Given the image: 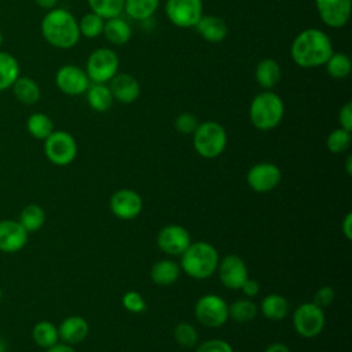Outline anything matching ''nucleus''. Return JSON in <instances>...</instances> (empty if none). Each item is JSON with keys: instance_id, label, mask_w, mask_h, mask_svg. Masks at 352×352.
<instances>
[{"instance_id": "14", "label": "nucleus", "mask_w": 352, "mask_h": 352, "mask_svg": "<svg viewBox=\"0 0 352 352\" xmlns=\"http://www.w3.org/2000/svg\"><path fill=\"white\" fill-rule=\"evenodd\" d=\"M109 206L116 217L121 220H132L140 214L143 209V199L136 191L131 188H121L110 197Z\"/></svg>"}, {"instance_id": "11", "label": "nucleus", "mask_w": 352, "mask_h": 352, "mask_svg": "<svg viewBox=\"0 0 352 352\" xmlns=\"http://www.w3.org/2000/svg\"><path fill=\"white\" fill-rule=\"evenodd\" d=\"M280 169L272 162H258L253 165L246 173L248 186L260 194L272 191L280 183Z\"/></svg>"}, {"instance_id": "42", "label": "nucleus", "mask_w": 352, "mask_h": 352, "mask_svg": "<svg viewBox=\"0 0 352 352\" xmlns=\"http://www.w3.org/2000/svg\"><path fill=\"white\" fill-rule=\"evenodd\" d=\"M338 122L340 126L346 129V131H352V103L346 102L338 111Z\"/></svg>"}, {"instance_id": "20", "label": "nucleus", "mask_w": 352, "mask_h": 352, "mask_svg": "<svg viewBox=\"0 0 352 352\" xmlns=\"http://www.w3.org/2000/svg\"><path fill=\"white\" fill-rule=\"evenodd\" d=\"M194 28L197 29L198 34L209 43H220L228 33L224 19L216 15H202Z\"/></svg>"}, {"instance_id": "43", "label": "nucleus", "mask_w": 352, "mask_h": 352, "mask_svg": "<svg viewBox=\"0 0 352 352\" xmlns=\"http://www.w3.org/2000/svg\"><path fill=\"white\" fill-rule=\"evenodd\" d=\"M241 290H242L243 294L248 296V297H256V296L260 293V283H258L256 279L248 278V279L245 280V283L242 285Z\"/></svg>"}, {"instance_id": "17", "label": "nucleus", "mask_w": 352, "mask_h": 352, "mask_svg": "<svg viewBox=\"0 0 352 352\" xmlns=\"http://www.w3.org/2000/svg\"><path fill=\"white\" fill-rule=\"evenodd\" d=\"M28 242V231L15 220L0 221V250L14 253L21 250Z\"/></svg>"}, {"instance_id": "46", "label": "nucleus", "mask_w": 352, "mask_h": 352, "mask_svg": "<svg viewBox=\"0 0 352 352\" xmlns=\"http://www.w3.org/2000/svg\"><path fill=\"white\" fill-rule=\"evenodd\" d=\"M45 352H76V351L69 344H55L47 348Z\"/></svg>"}, {"instance_id": "23", "label": "nucleus", "mask_w": 352, "mask_h": 352, "mask_svg": "<svg viewBox=\"0 0 352 352\" xmlns=\"http://www.w3.org/2000/svg\"><path fill=\"white\" fill-rule=\"evenodd\" d=\"M180 265L172 260H160L153 264L150 278L155 285L169 286L173 285L180 276Z\"/></svg>"}, {"instance_id": "30", "label": "nucleus", "mask_w": 352, "mask_h": 352, "mask_svg": "<svg viewBox=\"0 0 352 352\" xmlns=\"http://www.w3.org/2000/svg\"><path fill=\"white\" fill-rule=\"evenodd\" d=\"M32 336H33L34 342L38 346L44 348V349L58 344V340H59L58 327L54 323L48 322V320H43V322L36 323V326L33 327Z\"/></svg>"}, {"instance_id": "25", "label": "nucleus", "mask_w": 352, "mask_h": 352, "mask_svg": "<svg viewBox=\"0 0 352 352\" xmlns=\"http://www.w3.org/2000/svg\"><path fill=\"white\" fill-rule=\"evenodd\" d=\"M12 94L21 103L33 104L40 99L41 91L38 84L30 77H18L12 84Z\"/></svg>"}, {"instance_id": "36", "label": "nucleus", "mask_w": 352, "mask_h": 352, "mask_svg": "<svg viewBox=\"0 0 352 352\" xmlns=\"http://www.w3.org/2000/svg\"><path fill=\"white\" fill-rule=\"evenodd\" d=\"M103 25H104V19L91 11L82 15V18L78 21V30L81 36L88 38H95L99 34H102Z\"/></svg>"}, {"instance_id": "13", "label": "nucleus", "mask_w": 352, "mask_h": 352, "mask_svg": "<svg viewBox=\"0 0 352 352\" xmlns=\"http://www.w3.org/2000/svg\"><path fill=\"white\" fill-rule=\"evenodd\" d=\"M190 243V232L180 224H168L162 227L157 235L160 250L169 256H180Z\"/></svg>"}, {"instance_id": "48", "label": "nucleus", "mask_w": 352, "mask_h": 352, "mask_svg": "<svg viewBox=\"0 0 352 352\" xmlns=\"http://www.w3.org/2000/svg\"><path fill=\"white\" fill-rule=\"evenodd\" d=\"M345 170L348 176L352 175V155H348L345 160Z\"/></svg>"}, {"instance_id": "38", "label": "nucleus", "mask_w": 352, "mask_h": 352, "mask_svg": "<svg viewBox=\"0 0 352 352\" xmlns=\"http://www.w3.org/2000/svg\"><path fill=\"white\" fill-rule=\"evenodd\" d=\"M121 302H122V307L132 314H142L147 308V304L143 296L135 290L125 292L124 296L121 297Z\"/></svg>"}, {"instance_id": "4", "label": "nucleus", "mask_w": 352, "mask_h": 352, "mask_svg": "<svg viewBox=\"0 0 352 352\" xmlns=\"http://www.w3.org/2000/svg\"><path fill=\"white\" fill-rule=\"evenodd\" d=\"M285 114V104L280 96L270 89L257 94L249 106V120L258 131L276 128Z\"/></svg>"}, {"instance_id": "9", "label": "nucleus", "mask_w": 352, "mask_h": 352, "mask_svg": "<svg viewBox=\"0 0 352 352\" xmlns=\"http://www.w3.org/2000/svg\"><path fill=\"white\" fill-rule=\"evenodd\" d=\"M45 157L58 166L69 165L77 155L76 139L66 131H54L44 140Z\"/></svg>"}, {"instance_id": "6", "label": "nucleus", "mask_w": 352, "mask_h": 352, "mask_svg": "<svg viewBox=\"0 0 352 352\" xmlns=\"http://www.w3.org/2000/svg\"><path fill=\"white\" fill-rule=\"evenodd\" d=\"M120 59L117 54L106 47L96 48L87 59L85 73L92 82L106 84L118 73Z\"/></svg>"}, {"instance_id": "26", "label": "nucleus", "mask_w": 352, "mask_h": 352, "mask_svg": "<svg viewBox=\"0 0 352 352\" xmlns=\"http://www.w3.org/2000/svg\"><path fill=\"white\" fill-rule=\"evenodd\" d=\"M260 311L270 320H280L287 315L289 304L283 296L271 293L261 300Z\"/></svg>"}, {"instance_id": "40", "label": "nucleus", "mask_w": 352, "mask_h": 352, "mask_svg": "<svg viewBox=\"0 0 352 352\" xmlns=\"http://www.w3.org/2000/svg\"><path fill=\"white\" fill-rule=\"evenodd\" d=\"M195 352H234V349L230 342L220 338H213L199 344Z\"/></svg>"}, {"instance_id": "10", "label": "nucleus", "mask_w": 352, "mask_h": 352, "mask_svg": "<svg viewBox=\"0 0 352 352\" xmlns=\"http://www.w3.org/2000/svg\"><path fill=\"white\" fill-rule=\"evenodd\" d=\"M168 19L177 28H194L204 15L202 0H166Z\"/></svg>"}, {"instance_id": "7", "label": "nucleus", "mask_w": 352, "mask_h": 352, "mask_svg": "<svg viewBox=\"0 0 352 352\" xmlns=\"http://www.w3.org/2000/svg\"><path fill=\"white\" fill-rule=\"evenodd\" d=\"M197 320L210 329L221 327L228 320V304L217 294H205L194 305Z\"/></svg>"}, {"instance_id": "33", "label": "nucleus", "mask_w": 352, "mask_h": 352, "mask_svg": "<svg viewBox=\"0 0 352 352\" xmlns=\"http://www.w3.org/2000/svg\"><path fill=\"white\" fill-rule=\"evenodd\" d=\"M44 221H45V213L43 210V208L36 204H29L21 212L19 223L28 232L40 230L43 227Z\"/></svg>"}, {"instance_id": "27", "label": "nucleus", "mask_w": 352, "mask_h": 352, "mask_svg": "<svg viewBox=\"0 0 352 352\" xmlns=\"http://www.w3.org/2000/svg\"><path fill=\"white\" fill-rule=\"evenodd\" d=\"M19 77V63L8 52L0 51V92L11 88Z\"/></svg>"}, {"instance_id": "1", "label": "nucleus", "mask_w": 352, "mask_h": 352, "mask_svg": "<svg viewBox=\"0 0 352 352\" xmlns=\"http://www.w3.org/2000/svg\"><path fill=\"white\" fill-rule=\"evenodd\" d=\"M331 54L333 45L330 37L316 28L300 32L290 45L293 62L304 69L323 66Z\"/></svg>"}, {"instance_id": "19", "label": "nucleus", "mask_w": 352, "mask_h": 352, "mask_svg": "<svg viewBox=\"0 0 352 352\" xmlns=\"http://www.w3.org/2000/svg\"><path fill=\"white\" fill-rule=\"evenodd\" d=\"M88 331H89L88 322L78 315L67 316L66 319L62 320V323L58 327L59 338L69 345L84 341L88 336Z\"/></svg>"}, {"instance_id": "2", "label": "nucleus", "mask_w": 352, "mask_h": 352, "mask_svg": "<svg viewBox=\"0 0 352 352\" xmlns=\"http://www.w3.org/2000/svg\"><path fill=\"white\" fill-rule=\"evenodd\" d=\"M41 34L45 41L59 50L73 48L81 34L78 21L65 8H52L41 19Z\"/></svg>"}, {"instance_id": "8", "label": "nucleus", "mask_w": 352, "mask_h": 352, "mask_svg": "<svg viewBox=\"0 0 352 352\" xmlns=\"http://www.w3.org/2000/svg\"><path fill=\"white\" fill-rule=\"evenodd\" d=\"M326 318L323 308L314 302H302L293 314V327L302 338H315L324 329Z\"/></svg>"}, {"instance_id": "50", "label": "nucleus", "mask_w": 352, "mask_h": 352, "mask_svg": "<svg viewBox=\"0 0 352 352\" xmlns=\"http://www.w3.org/2000/svg\"><path fill=\"white\" fill-rule=\"evenodd\" d=\"M1 44H3V34H1V32H0V47H1Z\"/></svg>"}, {"instance_id": "5", "label": "nucleus", "mask_w": 352, "mask_h": 352, "mask_svg": "<svg viewBox=\"0 0 352 352\" xmlns=\"http://www.w3.org/2000/svg\"><path fill=\"white\" fill-rule=\"evenodd\" d=\"M194 150L204 158L212 160L219 157L227 146V132L216 121L199 122L192 133Z\"/></svg>"}, {"instance_id": "44", "label": "nucleus", "mask_w": 352, "mask_h": 352, "mask_svg": "<svg viewBox=\"0 0 352 352\" xmlns=\"http://www.w3.org/2000/svg\"><path fill=\"white\" fill-rule=\"evenodd\" d=\"M341 230H342V234L344 236L351 241L352 239V213L348 212L342 220V224H341Z\"/></svg>"}, {"instance_id": "28", "label": "nucleus", "mask_w": 352, "mask_h": 352, "mask_svg": "<svg viewBox=\"0 0 352 352\" xmlns=\"http://www.w3.org/2000/svg\"><path fill=\"white\" fill-rule=\"evenodd\" d=\"M323 66L326 67L327 74L334 80L346 78L352 70V62L344 52H333Z\"/></svg>"}, {"instance_id": "34", "label": "nucleus", "mask_w": 352, "mask_h": 352, "mask_svg": "<svg viewBox=\"0 0 352 352\" xmlns=\"http://www.w3.org/2000/svg\"><path fill=\"white\" fill-rule=\"evenodd\" d=\"M92 12L103 19L120 16L124 11L125 0H87Z\"/></svg>"}, {"instance_id": "24", "label": "nucleus", "mask_w": 352, "mask_h": 352, "mask_svg": "<svg viewBox=\"0 0 352 352\" xmlns=\"http://www.w3.org/2000/svg\"><path fill=\"white\" fill-rule=\"evenodd\" d=\"M87 102L92 110L103 113L113 106L114 98L111 95L109 85L94 82V84H89L87 89Z\"/></svg>"}, {"instance_id": "47", "label": "nucleus", "mask_w": 352, "mask_h": 352, "mask_svg": "<svg viewBox=\"0 0 352 352\" xmlns=\"http://www.w3.org/2000/svg\"><path fill=\"white\" fill-rule=\"evenodd\" d=\"M58 1H59V0H34V3H36L38 7L44 8V10H52V8H55V6L58 4Z\"/></svg>"}, {"instance_id": "29", "label": "nucleus", "mask_w": 352, "mask_h": 352, "mask_svg": "<svg viewBox=\"0 0 352 352\" xmlns=\"http://www.w3.org/2000/svg\"><path fill=\"white\" fill-rule=\"evenodd\" d=\"M160 0H125L124 11L136 21L148 19L158 8Z\"/></svg>"}, {"instance_id": "32", "label": "nucleus", "mask_w": 352, "mask_h": 352, "mask_svg": "<svg viewBox=\"0 0 352 352\" xmlns=\"http://www.w3.org/2000/svg\"><path fill=\"white\" fill-rule=\"evenodd\" d=\"M257 315V307L248 298H238L228 305V318L238 323H248Z\"/></svg>"}, {"instance_id": "37", "label": "nucleus", "mask_w": 352, "mask_h": 352, "mask_svg": "<svg viewBox=\"0 0 352 352\" xmlns=\"http://www.w3.org/2000/svg\"><path fill=\"white\" fill-rule=\"evenodd\" d=\"M175 341L183 348H194L198 342V331L194 324L187 322H180L173 330Z\"/></svg>"}, {"instance_id": "39", "label": "nucleus", "mask_w": 352, "mask_h": 352, "mask_svg": "<svg viewBox=\"0 0 352 352\" xmlns=\"http://www.w3.org/2000/svg\"><path fill=\"white\" fill-rule=\"evenodd\" d=\"M198 125H199V121L197 116L190 111L180 113L175 120V128L182 135H192Z\"/></svg>"}, {"instance_id": "21", "label": "nucleus", "mask_w": 352, "mask_h": 352, "mask_svg": "<svg viewBox=\"0 0 352 352\" xmlns=\"http://www.w3.org/2000/svg\"><path fill=\"white\" fill-rule=\"evenodd\" d=\"M280 76L282 70L279 63L271 58L261 59L254 69L256 81L264 89H271L272 87H275L279 82Z\"/></svg>"}, {"instance_id": "15", "label": "nucleus", "mask_w": 352, "mask_h": 352, "mask_svg": "<svg viewBox=\"0 0 352 352\" xmlns=\"http://www.w3.org/2000/svg\"><path fill=\"white\" fill-rule=\"evenodd\" d=\"M221 283L227 289L238 290L242 287L245 280L249 278L248 267L245 261L236 254H227L219 261L217 270Z\"/></svg>"}, {"instance_id": "12", "label": "nucleus", "mask_w": 352, "mask_h": 352, "mask_svg": "<svg viewBox=\"0 0 352 352\" xmlns=\"http://www.w3.org/2000/svg\"><path fill=\"white\" fill-rule=\"evenodd\" d=\"M89 82L91 81L85 70L76 65H63L58 69L55 74V84L58 89L70 96L85 94Z\"/></svg>"}, {"instance_id": "51", "label": "nucleus", "mask_w": 352, "mask_h": 352, "mask_svg": "<svg viewBox=\"0 0 352 352\" xmlns=\"http://www.w3.org/2000/svg\"><path fill=\"white\" fill-rule=\"evenodd\" d=\"M0 298H1V292H0Z\"/></svg>"}, {"instance_id": "35", "label": "nucleus", "mask_w": 352, "mask_h": 352, "mask_svg": "<svg viewBox=\"0 0 352 352\" xmlns=\"http://www.w3.org/2000/svg\"><path fill=\"white\" fill-rule=\"evenodd\" d=\"M351 142H352L351 131H346L340 126L329 133V136L326 139V147L330 153L341 154L349 148Z\"/></svg>"}, {"instance_id": "18", "label": "nucleus", "mask_w": 352, "mask_h": 352, "mask_svg": "<svg viewBox=\"0 0 352 352\" xmlns=\"http://www.w3.org/2000/svg\"><path fill=\"white\" fill-rule=\"evenodd\" d=\"M111 95L121 103H133L140 96L139 81L128 73H117L109 85Z\"/></svg>"}, {"instance_id": "22", "label": "nucleus", "mask_w": 352, "mask_h": 352, "mask_svg": "<svg viewBox=\"0 0 352 352\" xmlns=\"http://www.w3.org/2000/svg\"><path fill=\"white\" fill-rule=\"evenodd\" d=\"M102 34L114 45H124L131 40L132 29L126 21L120 16L104 19Z\"/></svg>"}, {"instance_id": "49", "label": "nucleus", "mask_w": 352, "mask_h": 352, "mask_svg": "<svg viewBox=\"0 0 352 352\" xmlns=\"http://www.w3.org/2000/svg\"><path fill=\"white\" fill-rule=\"evenodd\" d=\"M0 352H6V344L3 342L1 338H0Z\"/></svg>"}, {"instance_id": "3", "label": "nucleus", "mask_w": 352, "mask_h": 352, "mask_svg": "<svg viewBox=\"0 0 352 352\" xmlns=\"http://www.w3.org/2000/svg\"><path fill=\"white\" fill-rule=\"evenodd\" d=\"M180 256V270L198 280L212 276L220 261L216 248L204 241L190 243Z\"/></svg>"}, {"instance_id": "41", "label": "nucleus", "mask_w": 352, "mask_h": 352, "mask_svg": "<svg viewBox=\"0 0 352 352\" xmlns=\"http://www.w3.org/2000/svg\"><path fill=\"white\" fill-rule=\"evenodd\" d=\"M336 298V292L331 286H322L319 287L314 294V304H316L320 308L329 307Z\"/></svg>"}, {"instance_id": "16", "label": "nucleus", "mask_w": 352, "mask_h": 352, "mask_svg": "<svg viewBox=\"0 0 352 352\" xmlns=\"http://www.w3.org/2000/svg\"><path fill=\"white\" fill-rule=\"evenodd\" d=\"M352 0H315L318 14L329 28H342L351 15Z\"/></svg>"}, {"instance_id": "45", "label": "nucleus", "mask_w": 352, "mask_h": 352, "mask_svg": "<svg viewBox=\"0 0 352 352\" xmlns=\"http://www.w3.org/2000/svg\"><path fill=\"white\" fill-rule=\"evenodd\" d=\"M264 352H290V349L287 345L282 342H274V344H270Z\"/></svg>"}, {"instance_id": "31", "label": "nucleus", "mask_w": 352, "mask_h": 352, "mask_svg": "<svg viewBox=\"0 0 352 352\" xmlns=\"http://www.w3.org/2000/svg\"><path fill=\"white\" fill-rule=\"evenodd\" d=\"M28 132L40 140H45L54 132L52 120L44 113H33L26 121Z\"/></svg>"}]
</instances>
